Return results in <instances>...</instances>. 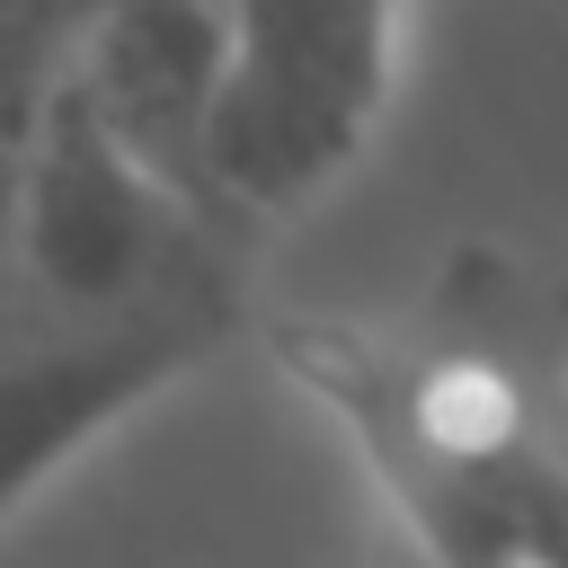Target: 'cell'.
Instances as JSON below:
<instances>
[{
    "label": "cell",
    "instance_id": "obj_1",
    "mask_svg": "<svg viewBox=\"0 0 568 568\" xmlns=\"http://www.w3.org/2000/svg\"><path fill=\"white\" fill-rule=\"evenodd\" d=\"M284 364L346 426L426 568L532 559V470L568 417V346L497 257L408 320H311Z\"/></svg>",
    "mask_w": 568,
    "mask_h": 568
},
{
    "label": "cell",
    "instance_id": "obj_2",
    "mask_svg": "<svg viewBox=\"0 0 568 568\" xmlns=\"http://www.w3.org/2000/svg\"><path fill=\"white\" fill-rule=\"evenodd\" d=\"M257 293V248H231L133 302H62L9 275L0 302V524L36 506L80 453H98L124 417L204 373Z\"/></svg>",
    "mask_w": 568,
    "mask_h": 568
},
{
    "label": "cell",
    "instance_id": "obj_3",
    "mask_svg": "<svg viewBox=\"0 0 568 568\" xmlns=\"http://www.w3.org/2000/svg\"><path fill=\"white\" fill-rule=\"evenodd\" d=\"M399 9L408 0H222L204 195L231 222L275 231L364 160L399 80Z\"/></svg>",
    "mask_w": 568,
    "mask_h": 568
},
{
    "label": "cell",
    "instance_id": "obj_4",
    "mask_svg": "<svg viewBox=\"0 0 568 568\" xmlns=\"http://www.w3.org/2000/svg\"><path fill=\"white\" fill-rule=\"evenodd\" d=\"M532 559L568 568V417H559V435H550V453L532 470Z\"/></svg>",
    "mask_w": 568,
    "mask_h": 568
},
{
    "label": "cell",
    "instance_id": "obj_5",
    "mask_svg": "<svg viewBox=\"0 0 568 568\" xmlns=\"http://www.w3.org/2000/svg\"><path fill=\"white\" fill-rule=\"evenodd\" d=\"M18 160H27V142L0 151V302H9V275H18Z\"/></svg>",
    "mask_w": 568,
    "mask_h": 568
},
{
    "label": "cell",
    "instance_id": "obj_6",
    "mask_svg": "<svg viewBox=\"0 0 568 568\" xmlns=\"http://www.w3.org/2000/svg\"><path fill=\"white\" fill-rule=\"evenodd\" d=\"M71 9H89V0H71Z\"/></svg>",
    "mask_w": 568,
    "mask_h": 568
}]
</instances>
